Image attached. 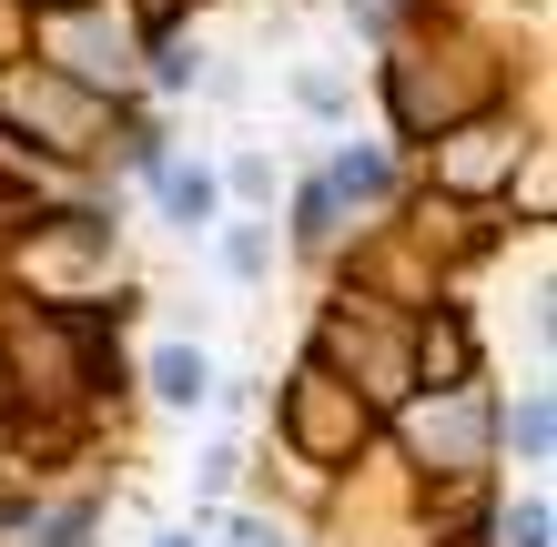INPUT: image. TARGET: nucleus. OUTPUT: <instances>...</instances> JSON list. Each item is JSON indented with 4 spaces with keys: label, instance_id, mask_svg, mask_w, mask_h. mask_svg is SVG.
<instances>
[{
    "label": "nucleus",
    "instance_id": "1",
    "mask_svg": "<svg viewBox=\"0 0 557 547\" xmlns=\"http://www.w3.org/2000/svg\"><path fill=\"white\" fill-rule=\"evenodd\" d=\"M486 436H497V406H486L476 385H446V406H416V446L446 476H476L486 467Z\"/></svg>",
    "mask_w": 557,
    "mask_h": 547
},
{
    "label": "nucleus",
    "instance_id": "2",
    "mask_svg": "<svg viewBox=\"0 0 557 547\" xmlns=\"http://www.w3.org/2000/svg\"><path fill=\"white\" fill-rule=\"evenodd\" d=\"M152 385H162V396H173V406H193V396H203V385H213V365L193 356V345H162V356H152Z\"/></svg>",
    "mask_w": 557,
    "mask_h": 547
},
{
    "label": "nucleus",
    "instance_id": "3",
    "mask_svg": "<svg viewBox=\"0 0 557 547\" xmlns=\"http://www.w3.org/2000/svg\"><path fill=\"white\" fill-rule=\"evenodd\" d=\"M162 203H173V223H203L213 213V183L203 173H162Z\"/></svg>",
    "mask_w": 557,
    "mask_h": 547
},
{
    "label": "nucleus",
    "instance_id": "4",
    "mask_svg": "<svg viewBox=\"0 0 557 547\" xmlns=\"http://www.w3.org/2000/svg\"><path fill=\"white\" fill-rule=\"evenodd\" d=\"M507 436H517V457L537 467V457H547V396H528V406H517V415H507Z\"/></svg>",
    "mask_w": 557,
    "mask_h": 547
},
{
    "label": "nucleus",
    "instance_id": "5",
    "mask_svg": "<svg viewBox=\"0 0 557 547\" xmlns=\"http://www.w3.org/2000/svg\"><path fill=\"white\" fill-rule=\"evenodd\" d=\"M547 527H557V518H547V497H528V507H507V527H497V537H507V547H547Z\"/></svg>",
    "mask_w": 557,
    "mask_h": 547
},
{
    "label": "nucleus",
    "instance_id": "6",
    "mask_svg": "<svg viewBox=\"0 0 557 547\" xmlns=\"http://www.w3.org/2000/svg\"><path fill=\"white\" fill-rule=\"evenodd\" d=\"M234 547H284L274 527H253V518H234Z\"/></svg>",
    "mask_w": 557,
    "mask_h": 547
},
{
    "label": "nucleus",
    "instance_id": "7",
    "mask_svg": "<svg viewBox=\"0 0 557 547\" xmlns=\"http://www.w3.org/2000/svg\"><path fill=\"white\" fill-rule=\"evenodd\" d=\"M162 547H193V537H162Z\"/></svg>",
    "mask_w": 557,
    "mask_h": 547
}]
</instances>
